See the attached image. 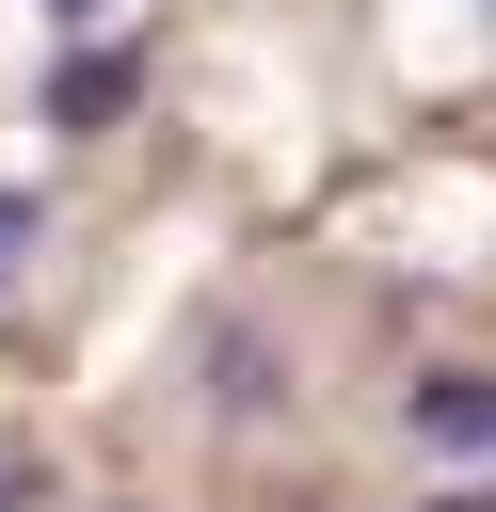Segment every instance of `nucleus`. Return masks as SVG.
<instances>
[{"label":"nucleus","instance_id":"f257e3e1","mask_svg":"<svg viewBox=\"0 0 496 512\" xmlns=\"http://www.w3.org/2000/svg\"><path fill=\"white\" fill-rule=\"evenodd\" d=\"M400 416H416L432 448H480V464H496V368H416Z\"/></svg>","mask_w":496,"mask_h":512},{"label":"nucleus","instance_id":"20e7f679","mask_svg":"<svg viewBox=\"0 0 496 512\" xmlns=\"http://www.w3.org/2000/svg\"><path fill=\"white\" fill-rule=\"evenodd\" d=\"M48 16H64V32H80V16H112V0H48Z\"/></svg>","mask_w":496,"mask_h":512},{"label":"nucleus","instance_id":"7ed1b4c3","mask_svg":"<svg viewBox=\"0 0 496 512\" xmlns=\"http://www.w3.org/2000/svg\"><path fill=\"white\" fill-rule=\"evenodd\" d=\"M32 256H48V192H32V176H0V272H32Z\"/></svg>","mask_w":496,"mask_h":512},{"label":"nucleus","instance_id":"39448f33","mask_svg":"<svg viewBox=\"0 0 496 512\" xmlns=\"http://www.w3.org/2000/svg\"><path fill=\"white\" fill-rule=\"evenodd\" d=\"M432 512H496V496H432Z\"/></svg>","mask_w":496,"mask_h":512},{"label":"nucleus","instance_id":"f03ea898","mask_svg":"<svg viewBox=\"0 0 496 512\" xmlns=\"http://www.w3.org/2000/svg\"><path fill=\"white\" fill-rule=\"evenodd\" d=\"M128 96H144V48H64L48 64V128H112Z\"/></svg>","mask_w":496,"mask_h":512}]
</instances>
